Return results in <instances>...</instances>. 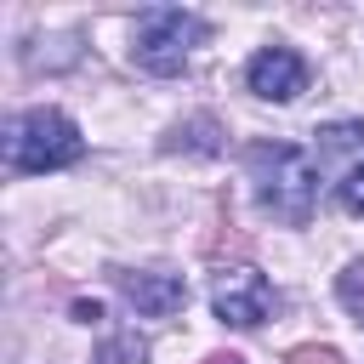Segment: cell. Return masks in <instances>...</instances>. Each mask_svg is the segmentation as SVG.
Segmentation results:
<instances>
[{"label": "cell", "mask_w": 364, "mask_h": 364, "mask_svg": "<svg viewBox=\"0 0 364 364\" xmlns=\"http://www.w3.org/2000/svg\"><path fill=\"white\" fill-rule=\"evenodd\" d=\"M250 171H256V199L262 210H273L279 222H307L318 205V159L296 142H262L250 148Z\"/></svg>", "instance_id": "obj_1"}, {"label": "cell", "mask_w": 364, "mask_h": 364, "mask_svg": "<svg viewBox=\"0 0 364 364\" xmlns=\"http://www.w3.org/2000/svg\"><path fill=\"white\" fill-rule=\"evenodd\" d=\"M85 154V136L80 125L63 114V108H28L11 119L6 131V165L17 176H46V171H63Z\"/></svg>", "instance_id": "obj_2"}, {"label": "cell", "mask_w": 364, "mask_h": 364, "mask_svg": "<svg viewBox=\"0 0 364 364\" xmlns=\"http://www.w3.org/2000/svg\"><path fill=\"white\" fill-rule=\"evenodd\" d=\"M205 40V23L182 6H148L136 17V34H131V57L136 68L148 74H182L188 68V51Z\"/></svg>", "instance_id": "obj_3"}, {"label": "cell", "mask_w": 364, "mask_h": 364, "mask_svg": "<svg viewBox=\"0 0 364 364\" xmlns=\"http://www.w3.org/2000/svg\"><path fill=\"white\" fill-rule=\"evenodd\" d=\"M210 307L222 324L233 330H256L267 313H273V284L256 273V267H222L210 279Z\"/></svg>", "instance_id": "obj_4"}, {"label": "cell", "mask_w": 364, "mask_h": 364, "mask_svg": "<svg viewBox=\"0 0 364 364\" xmlns=\"http://www.w3.org/2000/svg\"><path fill=\"white\" fill-rule=\"evenodd\" d=\"M245 85L262 97V102H290L307 91V63L290 51V46H262L250 63H245Z\"/></svg>", "instance_id": "obj_5"}, {"label": "cell", "mask_w": 364, "mask_h": 364, "mask_svg": "<svg viewBox=\"0 0 364 364\" xmlns=\"http://www.w3.org/2000/svg\"><path fill=\"white\" fill-rule=\"evenodd\" d=\"M119 296L142 313V318H171L182 301H188V284L176 273H114Z\"/></svg>", "instance_id": "obj_6"}, {"label": "cell", "mask_w": 364, "mask_h": 364, "mask_svg": "<svg viewBox=\"0 0 364 364\" xmlns=\"http://www.w3.org/2000/svg\"><path fill=\"white\" fill-rule=\"evenodd\" d=\"M102 364H148V341L136 330H119L108 347H102Z\"/></svg>", "instance_id": "obj_7"}, {"label": "cell", "mask_w": 364, "mask_h": 364, "mask_svg": "<svg viewBox=\"0 0 364 364\" xmlns=\"http://www.w3.org/2000/svg\"><path fill=\"white\" fill-rule=\"evenodd\" d=\"M336 296H341V307H347V313H358V318H364V256L341 267V279H336Z\"/></svg>", "instance_id": "obj_8"}, {"label": "cell", "mask_w": 364, "mask_h": 364, "mask_svg": "<svg viewBox=\"0 0 364 364\" xmlns=\"http://www.w3.org/2000/svg\"><path fill=\"white\" fill-rule=\"evenodd\" d=\"M341 205H347L353 216H364V165L347 171V182H341Z\"/></svg>", "instance_id": "obj_9"}, {"label": "cell", "mask_w": 364, "mask_h": 364, "mask_svg": "<svg viewBox=\"0 0 364 364\" xmlns=\"http://www.w3.org/2000/svg\"><path fill=\"white\" fill-rule=\"evenodd\" d=\"M290 364H336V353H330V347H296Z\"/></svg>", "instance_id": "obj_10"}, {"label": "cell", "mask_w": 364, "mask_h": 364, "mask_svg": "<svg viewBox=\"0 0 364 364\" xmlns=\"http://www.w3.org/2000/svg\"><path fill=\"white\" fill-rule=\"evenodd\" d=\"M74 318H80V324H97V318H102V301H74Z\"/></svg>", "instance_id": "obj_11"}, {"label": "cell", "mask_w": 364, "mask_h": 364, "mask_svg": "<svg viewBox=\"0 0 364 364\" xmlns=\"http://www.w3.org/2000/svg\"><path fill=\"white\" fill-rule=\"evenodd\" d=\"M205 364H245V358H239V353H210Z\"/></svg>", "instance_id": "obj_12"}]
</instances>
